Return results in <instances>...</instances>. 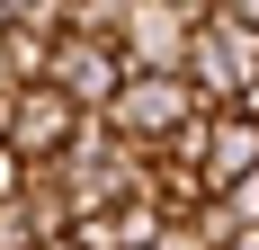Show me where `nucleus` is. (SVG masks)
Segmentation results:
<instances>
[{
    "label": "nucleus",
    "mask_w": 259,
    "mask_h": 250,
    "mask_svg": "<svg viewBox=\"0 0 259 250\" xmlns=\"http://www.w3.org/2000/svg\"><path fill=\"white\" fill-rule=\"evenodd\" d=\"M27 188H36V161H27L18 143H0V205H18Z\"/></svg>",
    "instance_id": "20e7f679"
},
{
    "label": "nucleus",
    "mask_w": 259,
    "mask_h": 250,
    "mask_svg": "<svg viewBox=\"0 0 259 250\" xmlns=\"http://www.w3.org/2000/svg\"><path fill=\"white\" fill-rule=\"evenodd\" d=\"M224 215H233V232H259V179H241L233 197H214Z\"/></svg>",
    "instance_id": "39448f33"
},
{
    "label": "nucleus",
    "mask_w": 259,
    "mask_h": 250,
    "mask_svg": "<svg viewBox=\"0 0 259 250\" xmlns=\"http://www.w3.org/2000/svg\"><path fill=\"white\" fill-rule=\"evenodd\" d=\"M197 27H206V0H125V63L134 72H188Z\"/></svg>",
    "instance_id": "f03ea898"
},
{
    "label": "nucleus",
    "mask_w": 259,
    "mask_h": 250,
    "mask_svg": "<svg viewBox=\"0 0 259 250\" xmlns=\"http://www.w3.org/2000/svg\"><path fill=\"white\" fill-rule=\"evenodd\" d=\"M197 116H206V107H197V90H188L179 72H134V80H125V99L107 107L99 125L116 134V143H134L143 161H161V152L179 143V134H188Z\"/></svg>",
    "instance_id": "f257e3e1"
},
{
    "label": "nucleus",
    "mask_w": 259,
    "mask_h": 250,
    "mask_svg": "<svg viewBox=\"0 0 259 250\" xmlns=\"http://www.w3.org/2000/svg\"><path fill=\"white\" fill-rule=\"evenodd\" d=\"M241 179H259V116H214L206 125V188L233 197Z\"/></svg>",
    "instance_id": "7ed1b4c3"
}]
</instances>
